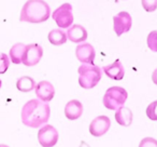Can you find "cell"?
Masks as SVG:
<instances>
[{
  "mask_svg": "<svg viewBox=\"0 0 157 147\" xmlns=\"http://www.w3.org/2000/svg\"><path fill=\"white\" fill-rule=\"evenodd\" d=\"M51 109L48 103L40 100H30L22 109V121L26 127L39 128L48 122Z\"/></svg>",
  "mask_w": 157,
  "mask_h": 147,
  "instance_id": "6da1fadb",
  "label": "cell"
},
{
  "mask_svg": "<svg viewBox=\"0 0 157 147\" xmlns=\"http://www.w3.org/2000/svg\"><path fill=\"white\" fill-rule=\"evenodd\" d=\"M51 15L50 6L42 0H29L23 6V9L21 11L20 20L21 22L38 23L45 22Z\"/></svg>",
  "mask_w": 157,
  "mask_h": 147,
  "instance_id": "7a4b0ae2",
  "label": "cell"
},
{
  "mask_svg": "<svg viewBox=\"0 0 157 147\" xmlns=\"http://www.w3.org/2000/svg\"><path fill=\"white\" fill-rule=\"evenodd\" d=\"M78 84L84 89H92L101 79V70L98 66L83 64L78 67Z\"/></svg>",
  "mask_w": 157,
  "mask_h": 147,
  "instance_id": "3957f363",
  "label": "cell"
},
{
  "mask_svg": "<svg viewBox=\"0 0 157 147\" xmlns=\"http://www.w3.org/2000/svg\"><path fill=\"white\" fill-rule=\"evenodd\" d=\"M127 97H128V93L124 88H122V87H111L105 91L102 102L103 105L108 109L115 110L124 105Z\"/></svg>",
  "mask_w": 157,
  "mask_h": 147,
  "instance_id": "277c9868",
  "label": "cell"
},
{
  "mask_svg": "<svg viewBox=\"0 0 157 147\" xmlns=\"http://www.w3.org/2000/svg\"><path fill=\"white\" fill-rule=\"evenodd\" d=\"M53 20L55 21L58 27L67 28L73 23V14H72V7L69 3H63L59 8H57L52 14Z\"/></svg>",
  "mask_w": 157,
  "mask_h": 147,
  "instance_id": "5b68a950",
  "label": "cell"
},
{
  "mask_svg": "<svg viewBox=\"0 0 157 147\" xmlns=\"http://www.w3.org/2000/svg\"><path fill=\"white\" fill-rule=\"evenodd\" d=\"M38 141L42 147H53L58 141V132L53 125H46L38 132Z\"/></svg>",
  "mask_w": 157,
  "mask_h": 147,
  "instance_id": "8992f818",
  "label": "cell"
},
{
  "mask_svg": "<svg viewBox=\"0 0 157 147\" xmlns=\"http://www.w3.org/2000/svg\"><path fill=\"white\" fill-rule=\"evenodd\" d=\"M43 55V49L41 46L37 43H31L26 46L25 49L24 56H23V62L25 66H35L40 62Z\"/></svg>",
  "mask_w": 157,
  "mask_h": 147,
  "instance_id": "52a82bcc",
  "label": "cell"
},
{
  "mask_svg": "<svg viewBox=\"0 0 157 147\" xmlns=\"http://www.w3.org/2000/svg\"><path fill=\"white\" fill-rule=\"evenodd\" d=\"M132 20L128 12L122 11L113 16V29L116 36H122L124 33L130 31Z\"/></svg>",
  "mask_w": 157,
  "mask_h": 147,
  "instance_id": "ba28073f",
  "label": "cell"
},
{
  "mask_svg": "<svg viewBox=\"0 0 157 147\" xmlns=\"http://www.w3.org/2000/svg\"><path fill=\"white\" fill-rule=\"evenodd\" d=\"M111 120L107 116H98L90 123V133L94 136H102L108 132Z\"/></svg>",
  "mask_w": 157,
  "mask_h": 147,
  "instance_id": "9c48e42d",
  "label": "cell"
},
{
  "mask_svg": "<svg viewBox=\"0 0 157 147\" xmlns=\"http://www.w3.org/2000/svg\"><path fill=\"white\" fill-rule=\"evenodd\" d=\"M75 55L80 62L84 64H90V65H94V59H95V49L92 44L90 43H82L78 44L76 47Z\"/></svg>",
  "mask_w": 157,
  "mask_h": 147,
  "instance_id": "30bf717a",
  "label": "cell"
},
{
  "mask_svg": "<svg viewBox=\"0 0 157 147\" xmlns=\"http://www.w3.org/2000/svg\"><path fill=\"white\" fill-rule=\"evenodd\" d=\"M36 95L40 101L48 103V102L52 101L53 97L55 95V88L51 82L48 81H41L38 84H36Z\"/></svg>",
  "mask_w": 157,
  "mask_h": 147,
  "instance_id": "8fae6325",
  "label": "cell"
},
{
  "mask_svg": "<svg viewBox=\"0 0 157 147\" xmlns=\"http://www.w3.org/2000/svg\"><path fill=\"white\" fill-rule=\"evenodd\" d=\"M83 114V105L78 100H72L66 104L65 107V116L69 120H75L80 118Z\"/></svg>",
  "mask_w": 157,
  "mask_h": 147,
  "instance_id": "7c38bea8",
  "label": "cell"
},
{
  "mask_svg": "<svg viewBox=\"0 0 157 147\" xmlns=\"http://www.w3.org/2000/svg\"><path fill=\"white\" fill-rule=\"evenodd\" d=\"M103 71H105V74L108 77L114 80H122L125 75L124 67L121 64L120 59H116L114 63L110 64L108 66H105L103 67Z\"/></svg>",
  "mask_w": 157,
  "mask_h": 147,
  "instance_id": "4fadbf2b",
  "label": "cell"
},
{
  "mask_svg": "<svg viewBox=\"0 0 157 147\" xmlns=\"http://www.w3.org/2000/svg\"><path fill=\"white\" fill-rule=\"evenodd\" d=\"M67 37L72 42H82L87 39V31L81 25H72L67 31Z\"/></svg>",
  "mask_w": 157,
  "mask_h": 147,
  "instance_id": "5bb4252c",
  "label": "cell"
},
{
  "mask_svg": "<svg viewBox=\"0 0 157 147\" xmlns=\"http://www.w3.org/2000/svg\"><path fill=\"white\" fill-rule=\"evenodd\" d=\"M132 118H133L132 112L129 108L124 107V106L120 107L115 112L116 122L120 125H123V127H129L132 123Z\"/></svg>",
  "mask_w": 157,
  "mask_h": 147,
  "instance_id": "9a60e30c",
  "label": "cell"
},
{
  "mask_svg": "<svg viewBox=\"0 0 157 147\" xmlns=\"http://www.w3.org/2000/svg\"><path fill=\"white\" fill-rule=\"evenodd\" d=\"M25 49L26 46L24 43H16L10 49V59L12 63L14 64H21L23 62V56H24Z\"/></svg>",
  "mask_w": 157,
  "mask_h": 147,
  "instance_id": "2e32d148",
  "label": "cell"
},
{
  "mask_svg": "<svg viewBox=\"0 0 157 147\" xmlns=\"http://www.w3.org/2000/svg\"><path fill=\"white\" fill-rule=\"evenodd\" d=\"M16 88L21 92H30L36 88V82L31 77L23 76L16 81Z\"/></svg>",
  "mask_w": 157,
  "mask_h": 147,
  "instance_id": "e0dca14e",
  "label": "cell"
},
{
  "mask_svg": "<svg viewBox=\"0 0 157 147\" xmlns=\"http://www.w3.org/2000/svg\"><path fill=\"white\" fill-rule=\"evenodd\" d=\"M48 41L54 46H61L67 41V35L60 29H53L48 36Z\"/></svg>",
  "mask_w": 157,
  "mask_h": 147,
  "instance_id": "ac0fdd59",
  "label": "cell"
},
{
  "mask_svg": "<svg viewBox=\"0 0 157 147\" xmlns=\"http://www.w3.org/2000/svg\"><path fill=\"white\" fill-rule=\"evenodd\" d=\"M146 42H147V46L151 50L157 52V31H153L148 34Z\"/></svg>",
  "mask_w": 157,
  "mask_h": 147,
  "instance_id": "d6986e66",
  "label": "cell"
},
{
  "mask_svg": "<svg viewBox=\"0 0 157 147\" xmlns=\"http://www.w3.org/2000/svg\"><path fill=\"white\" fill-rule=\"evenodd\" d=\"M146 116L151 120H157V101H154L146 107Z\"/></svg>",
  "mask_w": 157,
  "mask_h": 147,
  "instance_id": "ffe728a7",
  "label": "cell"
},
{
  "mask_svg": "<svg viewBox=\"0 0 157 147\" xmlns=\"http://www.w3.org/2000/svg\"><path fill=\"white\" fill-rule=\"evenodd\" d=\"M9 64L10 61L8 55L0 52V75H2V74H5L7 71L8 68H9Z\"/></svg>",
  "mask_w": 157,
  "mask_h": 147,
  "instance_id": "44dd1931",
  "label": "cell"
},
{
  "mask_svg": "<svg viewBox=\"0 0 157 147\" xmlns=\"http://www.w3.org/2000/svg\"><path fill=\"white\" fill-rule=\"evenodd\" d=\"M139 147H157V141L153 137H145L140 142Z\"/></svg>",
  "mask_w": 157,
  "mask_h": 147,
  "instance_id": "7402d4cb",
  "label": "cell"
},
{
  "mask_svg": "<svg viewBox=\"0 0 157 147\" xmlns=\"http://www.w3.org/2000/svg\"><path fill=\"white\" fill-rule=\"evenodd\" d=\"M142 6H143V8L146 11H154L157 8V0H154V1H146V0H143V1H142Z\"/></svg>",
  "mask_w": 157,
  "mask_h": 147,
  "instance_id": "603a6c76",
  "label": "cell"
},
{
  "mask_svg": "<svg viewBox=\"0 0 157 147\" xmlns=\"http://www.w3.org/2000/svg\"><path fill=\"white\" fill-rule=\"evenodd\" d=\"M152 80H153V82H154V84L157 86V68L154 70V71H153V74H152Z\"/></svg>",
  "mask_w": 157,
  "mask_h": 147,
  "instance_id": "cb8c5ba5",
  "label": "cell"
},
{
  "mask_svg": "<svg viewBox=\"0 0 157 147\" xmlns=\"http://www.w3.org/2000/svg\"><path fill=\"white\" fill-rule=\"evenodd\" d=\"M0 147H9L8 145H5V144H0Z\"/></svg>",
  "mask_w": 157,
  "mask_h": 147,
  "instance_id": "d4e9b609",
  "label": "cell"
},
{
  "mask_svg": "<svg viewBox=\"0 0 157 147\" xmlns=\"http://www.w3.org/2000/svg\"><path fill=\"white\" fill-rule=\"evenodd\" d=\"M1 84H2V81H1V79H0V88H1Z\"/></svg>",
  "mask_w": 157,
  "mask_h": 147,
  "instance_id": "484cf974",
  "label": "cell"
}]
</instances>
